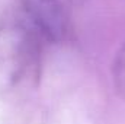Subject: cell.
Wrapping results in <instances>:
<instances>
[{
  "mask_svg": "<svg viewBox=\"0 0 125 124\" xmlns=\"http://www.w3.org/2000/svg\"><path fill=\"white\" fill-rule=\"evenodd\" d=\"M112 79L116 93L125 101V42L115 56L112 64Z\"/></svg>",
  "mask_w": 125,
  "mask_h": 124,
  "instance_id": "2",
  "label": "cell"
},
{
  "mask_svg": "<svg viewBox=\"0 0 125 124\" xmlns=\"http://www.w3.org/2000/svg\"><path fill=\"white\" fill-rule=\"evenodd\" d=\"M21 12L39 29L45 39L57 42L68 31L67 15L60 0H19Z\"/></svg>",
  "mask_w": 125,
  "mask_h": 124,
  "instance_id": "1",
  "label": "cell"
}]
</instances>
